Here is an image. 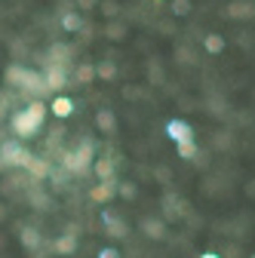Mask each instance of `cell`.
<instances>
[{"instance_id":"obj_1","label":"cell","mask_w":255,"mask_h":258,"mask_svg":"<svg viewBox=\"0 0 255 258\" xmlns=\"http://www.w3.org/2000/svg\"><path fill=\"white\" fill-rule=\"evenodd\" d=\"M43 117H46V108L40 105V102H31L25 111H19L16 117H13V129H16V136H34L37 129H40V123H43Z\"/></svg>"},{"instance_id":"obj_2","label":"cell","mask_w":255,"mask_h":258,"mask_svg":"<svg viewBox=\"0 0 255 258\" xmlns=\"http://www.w3.org/2000/svg\"><path fill=\"white\" fill-rule=\"evenodd\" d=\"M89 154H92V148H89V145H83L80 151L65 154V166H68L71 172H83V169H86V163H89Z\"/></svg>"},{"instance_id":"obj_3","label":"cell","mask_w":255,"mask_h":258,"mask_svg":"<svg viewBox=\"0 0 255 258\" xmlns=\"http://www.w3.org/2000/svg\"><path fill=\"white\" fill-rule=\"evenodd\" d=\"M166 133H169V139H172L175 145H181V142H194V133H190V126H187L184 120H169Z\"/></svg>"},{"instance_id":"obj_4","label":"cell","mask_w":255,"mask_h":258,"mask_svg":"<svg viewBox=\"0 0 255 258\" xmlns=\"http://www.w3.org/2000/svg\"><path fill=\"white\" fill-rule=\"evenodd\" d=\"M74 111V99H68V95H58V99H52V114L55 117H68Z\"/></svg>"},{"instance_id":"obj_5","label":"cell","mask_w":255,"mask_h":258,"mask_svg":"<svg viewBox=\"0 0 255 258\" xmlns=\"http://www.w3.org/2000/svg\"><path fill=\"white\" fill-rule=\"evenodd\" d=\"M206 49H209V52H221V49H225V40H221L218 34H209V40H206Z\"/></svg>"},{"instance_id":"obj_6","label":"cell","mask_w":255,"mask_h":258,"mask_svg":"<svg viewBox=\"0 0 255 258\" xmlns=\"http://www.w3.org/2000/svg\"><path fill=\"white\" fill-rule=\"evenodd\" d=\"M108 197H111V184L95 187V190H92V200H108Z\"/></svg>"},{"instance_id":"obj_7","label":"cell","mask_w":255,"mask_h":258,"mask_svg":"<svg viewBox=\"0 0 255 258\" xmlns=\"http://www.w3.org/2000/svg\"><path fill=\"white\" fill-rule=\"evenodd\" d=\"M194 151H197L194 142H181V145H178V154H181V157H194Z\"/></svg>"},{"instance_id":"obj_8","label":"cell","mask_w":255,"mask_h":258,"mask_svg":"<svg viewBox=\"0 0 255 258\" xmlns=\"http://www.w3.org/2000/svg\"><path fill=\"white\" fill-rule=\"evenodd\" d=\"M74 249V237H65V240H58V252H71Z\"/></svg>"},{"instance_id":"obj_9","label":"cell","mask_w":255,"mask_h":258,"mask_svg":"<svg viewBox=\"0 0 255 258\" xmlns=\"http://www.w3.org/2000/svg\"><path fill=\"white\" fill-rule=\"evenodd\" d=\"M95 169H99V175H105V178H111V163H99V166H95Z\"/></svg>"},{"instance_id":"obj_10","label":"cell","mask_w":255,"mask_h":258,"mask_svg":"<svg viewBox=\"0 0 255 258\" xmlns=\"http://www.w3.org/2000/svg\"><path fill=\"white\" fill-rule=\"evenodd\" d=\"M77 25H80V22H77V19H74V16H65V28H68V31H74V28H77Z\"/></svg>"},{"instance_id":"obj_11","label":"cell","mask_w":255,"mask_h":258,"mask_svg":"<svg viewBox=\"0 0 255 258\" xmlns=\"http://www.w3.org/2000/svg\"><path fill=\"white\" fill-rule=\"evenodd\" d=\"M99 258H117V249H102Z\"/></svg>"},{"instance_id":"obj_12","label":"cell","mask_w":255,"mask_h":258,"mask_svg":"<svg viewBox=\"0 0 255 258\" xmlns=\"http://www.w3.org/2000/svg\"><path fill=\"white\" fill-rule=\"evenodd\" d=\"M200 258H218V255H215V252H206V255H200Z\"/></svg>"}]
</instances>
